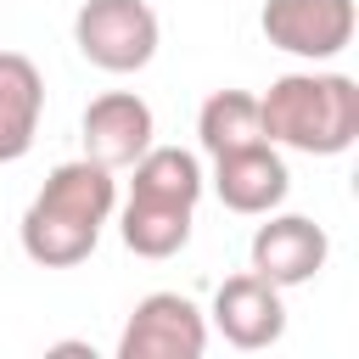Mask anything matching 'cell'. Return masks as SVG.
I'll list each match as a JSON object with an SVG mask.
<instances>
[{"label":"cell","instance_id":"6da1fadb","mask_svg":"<svg viewBox=\"0 0 359 359\" xmlns=\"http://www.w3.org/2000/svg\"><path fill=\"white\" fill-rule=\"evenodd\" d=\"M118 208V180L112 168L90 163V157H73V163H56L45 174V185L34 191L22 224H17V241L34 264L45 269H73L95 252L101 241V224L112 219Z\"/></svg>","mask_w":359,"mask_h":359},{"label":"cell","instance_id":"7a4b0ae2","mask_svg":"<svg viewBox=\"0 0 359 359\" xmlns=\"http://www.w3.org/2000/svg\"><path fill=\"white\" fill-rule=\"evenodd\" d=\"M269 146L303 157H337L359 140V84L348 73H280L258 95Z\"/></svg>","mask_w":359,"mask_h":359},{"label":"cell","instance_id":"3957f363","mask_svg":"<svg viewBox=\"0 0 359 359\" xmlns=\"http://www.w3.org/2000/svg\"><path fill=\"white\" fill-rule=\"evenodd\" d=\"M129 180V202H123V247L135 258H174L191 241V219H196V196H202V163L180 146H146Z\"/></svg>","mask_w":359,"mask_h":359},{"label":"cell","instance_id":"277c9868","mask_svg":"<svg viewBox=\"0 0 359 359\" xmlns=\"http://www.w3.org/2000/svg\"><path fill=\"white\" fill-rule=\"evenodd\" d=\"M157 11L146 0H84L73 17V45L101 73H140L157 56Z\"/></svg>","mask_w":359,"mask_h":359},{"label":"cell","instance_id":"5b68a950","mask_svg":"<svg viewBox=\"0 0 359 359\" xmlns=\"http://www.w3.org/2000/svg\"><path fill=\"white\" fill-rule=\"evenodd\" d=\"M208 314L185 292H146L118 337V359H202Z\"/></svg>","mask_w":359,"mask_h":359},{"label":"cell","instance_id":"8992f818","mask_svg":"<svg viewBox=\"0 0 359 359\" xmlns=\"http://www.w3.org/2000/svg\"><path fill=\"white\" fill-rule=\"evenodd\" d=\"M258 28L286 56L331 62V56H342L353 45L359 11H353V0H264Z\"/></svg>","mask_w":359,"mask_h":359},{"label":"cell","instance_id":"52a82bcc","mask_svg":"<svg viewBox=\"0 0 359 359\" xmlns=\"http://www.w3.org/2000/svg\"><path fill=\"white\" fill-rule=\"evenodd\" d=\"M331 258V236L303 219V213H275L269 224H258L252 236V275H264L269 286H309Z\"/></svg>","mask_w":359,"mask_h":359},{"label":"cell","instance_id":"ba28073f","mask_svg":"<svg viewBox=\"0 0 359 359\" xmlns=\"http://www.w3.org/2000/svg\"><path fill=\"white\" fill-rule=\"evenodd\" d=\"M213 325L230 348L241 353H258V348H275L280 331H286V303H280V286H269L264 275H230L219 292H213Z\"/></svg>","mask_w":359,"mask_h":359},{"label":"cell","instance_id":"9c48e42d","mask_svg":"<svg viewBox=\"0 0 359 359\" xmlns=\"http://www.w3.org/2000/svg\"><path fill=\"white\" fill-rule=\"evenodd\" d=\"M151 135H157V118L135 90H107L84 107V157L112 174L129 168L151 146Z\"/></svg>","mask_w":359,"mask_h":359},{"label":"cell","instance_id":"30bf717a","mask_svg":"<svg viewBox=\"0 0 359 359\" xmlns=\"http://www.w3.org/2000/svg\"><path fill=\"white\" fill-rule=\"evenodd\" d=\"M213 191H219V202L230 213L258 219V213H275L286 202L292 174H286V157L269 140H258V146H241V151L213 157Z\"/></svg>","mask_w":359,"mask_h":359},{"label":"cell","instance_id":"8fae6325","mask_svg":"<svg viewBox=\"0 0 359 359\" xmlns=\"http://www.w3.org/2000/svg\"><path fill=\"white\" fill-rule=\"evenodd\" d=\"M45 118V79L22 50H0V163H17L34 151Z\"/></svg>","mask_w":359,"mask_h":359},{"label":"cell","instance_id":"7c38bea8","mask_svg":"<svg viewBox=\"0 0 359 359\" xmlns=\"http://www.w3.org/2000/svg\"><path fill=\"white\" fill-rule=\"evenodd\" d=\"M196 140H202L208 157H224V151L269 140L264 118H258V95L252 90H213L202 101V112H196Z\"/></svg>","mask_w":359,"mask_h":359}]
</instances>
